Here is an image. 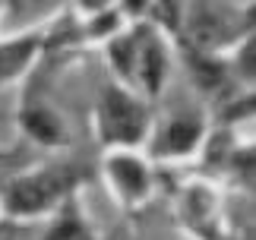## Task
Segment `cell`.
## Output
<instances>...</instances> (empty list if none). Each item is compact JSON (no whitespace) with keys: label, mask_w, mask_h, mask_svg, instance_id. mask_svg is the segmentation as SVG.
<instances>
[{"label":"cell","mask_w":256,"mask_h":240,"mask_svg":"<svg viewBox=\"0 0 256 240\" xmlns=\"http://www.w3.org/2000/svg\"><path fill=\"white\" fill-rule=\"evenodd\" d=\"M98 174V158L82 152H57L28 171H19L0 186V218L35 222L48 218L64 199L76 196Z\"/></svg>","instance_id":"1"},{"label":"cell","mask_w":256,"mask_h":240,"mask_svg":"<svg viewBox=\"0 0 256 240\" xmlns=\"http://www.w3.org/2000/svg\"><path fill=\"white\" fill-rule=\"evenodd\" d=\"M152 133V108L149 102L117 82L114 76L104 79L95 102V136L104 152H136L146 146Z\"/></svg>","instance_id":"2"},{"label":"cell","mask_w":256,"mask_h":240,"mask_svg":"<svg viewBox=\"0 0 256 240\" xmlns=\"http://www.w3.org/2000/svg\"><path fill=\"white\" fill-rule=\"evenodd\" d=\"M253 26V6H224V4H190L180 6V38L184 48L206 54H222L244 44Z\"/></svg>","instance_id":"3"},{"label":"cell","mask_w":256,"mask_h":240,"mask_svg":"<svg viewBox=\"0 0 256 240\" xmlns=\"http://www.w3.org/2000/svg\"><path fill=\"white\" fill-rule=\"evenodd\" d=\"M98 174H104L111 193L126 208L146 206L152 190H155V168L140 152H104V155H98Z\"/></svg>","instance_id":"4"},{"label":"cell","mask_w":256,"mask_h":240,"mask_svg":"<svg viewBox=\"0 0 256 240\" xmlns=\"http://www.w3.org/2000/svg\"><path fill=\"white\" fill-rule=\"evenodd\" d=\"M202 142H206V117L200 111H177L164 124L158 126L152 124L146 148L155 162H180V158L200 152Z\"/></svg>","instance_id":"5"},{"label":"cell","mask_w":256,"mask_h":240,"mask_svg":"<svg viewBox=\"0 0 256 240\" xmlns=\"http://www.w3.org/2000/svg\"><path fill=\"white\" fill-rule=\"evenodd\" d=\"M19 126L22 133L32 139L35 146L44 148H70V130H66L64 117L57 114V108H51V102H42V98H22L19 104Z\"/></svg>","instance_id":"6"},{"label":"cell","mask_w":256,"mask_h":240,"mask_svg":"<svg viewBox=\"0 0 256 240\" xmlns=\"http://www.w3.org/2000/svg\"><path fill=\"white\" fill-rule=\"evenodd\" d=\"M42 48H44V26L13 38H0V88L26 76L28 66L42 57Z\"/></svg>","instance_id":"7"},{"label":"cell","mask_w":256,"mask_h":240,"mask_svg":"<svg viewBox=\"0 0 256 240\" xmlns=\"http://www.w3.org/2000/svg\"><path fill=\"white\" fill-rule=\"evenodd\" d=\"M180 208H184V222L193 228L196 234H202L206 240L215 237V224H218V199H215L212 186L202 184V180H196V184L184 186L180 193Z\"/></svg>","instance_id":"8"},{"label":"cell","mask_w":256,"mask_h":240,"mask_svg":"<svg viewBox=\"0 0 256 240\" xmlns=\"http://www.w3.org/2000/svg\"><path fill=\"white\" fill-rule=\"evenodd\" d=\"M35 240H95L92 228L86 222V212L80 206V193L64 199V202L48 215V222L38 228Z\"/></svg>","instance_id":"9"},{"label":"cell","mask_w":256,"mask_h":240,"mask_svg":"<svg viewBox=\"0 0 256 240\" xmlns=\"http://www.w3.org/2000/svg\"><path fill=\"white\" fill-rule=\"evenodd\" d=\"M35 234H28V222H10V218H0V240H35Z\"/></svg>","instance_id":"10"},{"label":"cell","mask_w":256,"mask_h":240,"mask_svg":"<svg viewBox=\"0 0 256 240\" xmlns=\"http://www.w3.org/2000/svg\"><path fill=\"white\" fill-rule=\"evenodd\" d=\"M6 162H13V155H10V152H4V148H0V164H6Z\"/></svg>","instance_id":"11"},{"label":"cell","mask_w":256,"mask_h":240,"mask_svg":"<svg viewBox=\"0 0 256 240\" xmlns=\"http://www.w3.org/2000/svg\"><path fill=\"white\" fill-rule=\"evenodd\" d=\"M0 16H4V4H0Z\"/></svg>","instance_id":"12"}]
</instances>
